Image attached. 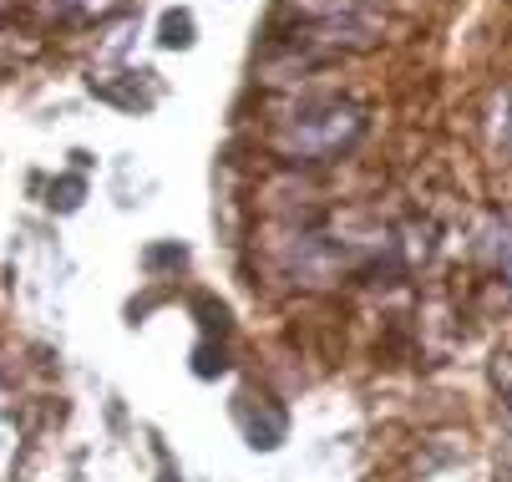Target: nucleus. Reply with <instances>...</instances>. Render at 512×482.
I'll return each mask as SVG.
<instances>
[{"label":"nucleus","instance_id":"obj_1","mask_svg":"<svg viewBox=\"0 0 512 482\" xmlns=\"http://www.w3.org/2000/svg\"><path fill=\"white\" fill-rule=\"evenodd\" d=\"M365 137V107L355 102H325V107H305L295 117H284L269 132V148L284 163H325L350 153Z\"/></svg>","mask_w":512,"mask_h":482},{"label":"nucleus","instance_id":"obj_2","mask_svg":"<svg viewBox=\"0 0 512 482\" xmlns=\"http://www.w3.org/2000/svg\"><path fill=\"white\" fill-rule=\"evenodd\" d=\"M300 16V26H330V21H360L371 0H284Z\"/></svg>","mask_w":512,"mask_h":482},{"label":"nucleus","instance_id":"obj_3","mask_svg":"<svg viewBox=\"0 0 512 482\" xmlns=\"http://www.w3.org/2000/svg\"><path fill=\"white\" fill-rule=\"evenodd\" d=\"M234 422L244 427L249 447H259V452H274V447L284 442V411H279V417H269V422H259V417H254V396H239V401H234Z\"/></svg>","mask_w":512,"mask_h":482},{"label":"nucleus","instance_id":"obj_4","mask_svg":"<svg viewBox=\"0 0 512 482\" xmlns=\"http://www.w3.org/2000/svg\"><path fill=\"white\" fill-rule=\"evenodd\" d=\"M193 41H198L193 11H163V21H158V46H163V51H188Z\"/></svg>","mask_w":512,"mask_h":482},{"label":"nucleus","instance_id":"obj_5","mask_svg":"<svg viewBox=\"0 0 512 482\" xmlns=\"http://www.w3.org/2000/svg\"><path fill=\"white\" fill-rule=\"evenodd\" d=\"M193 371H198V376H224V371H229V351L213 346V340H203V346L193 351Z\"/></svg>","mask_w":512,"mask_h":482},{"label":"nucleus","instance_id":"obj_6","mask_svg":"<svg viewBox=\"0 0 512 482\" xmlns=\"http://www.w3.org/2000/svg\"><path fill=\"white\" fill-rule=\"evenodd\" d=\"M82 193H87V183H82V178H61V183H51V209L71 214V209L82 203Z\"/></svg>","mask_w":512,"mask_h":482},{"label":"nucleus","instance_id":"obj_7","mask_svg":"<svg viewBox=\"0 0 512 482\" xmlns=\"http://www.w3.org/2000/svg\"><path fill=\"white\" fill-rule=\"evenodd\" d=\"M183 259H188V249H183V244H158V249L142 254V264H148V269H178Z\"/></svg>","mask_w":512,"mask_h":482},{"label":"nucleus","instance_id":"obj_8","mask_svg":"<svg viewBox=\"0 0 512 482\" xmlns=\"http://www.w3.org/2000/svg\"><path fill=\"white\" fill-rule=\"evenodd\" d=\"M502 259H507V274H512V239H507V249H502Z\"/></svg>","mask_w":512,"mask_h":482},{"label":"nucleus","instance_id":"obj_9","mask_svg":"<svg viewBox=\"0 0 512 482\" xmlns=\"http://www.w3.org/2000/svg\"><path fill=\"white\" fill-rule=\"evenodd\" d=\"M0 11H6V0H0Z\"/></svg>","mask_w":512,"mask_h":482}]
</instances>
